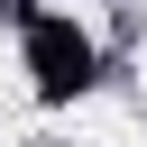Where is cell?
I'll return each mask as SVG.
<instances>
[{"label": "cell", "instance_id": "cell-2", "mask_svg": "<svg viewBox=\"0 0 147 147\" xmlns=\"http://www.w3.org/2000/svg\"><path fill=\"white\" fill-rule=\"evenodd\" d=\"M0 9H9V18H18V28H37V18H46V9H37V0H0Z\"/></svg>", "mask_w": 147, "mask_h": 147}, {"label": "cell", "instance_id": "cell-1", "mask_svg": "<svg viewBox=\"0 0 147 147\" xmlns=\"http://www.w3.org/2000/svg\"><path fill=\"white\" fill-rule=\"evenodd\" d=\"M28 74H37V101H74V92L101 74V55H92V37H74L64 18H37V28H28Z\"/></svg>", "mask_w": 147, "mask_h": 147}]
</instances>
